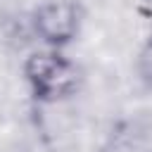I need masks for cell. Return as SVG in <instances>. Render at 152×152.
<instances>
[{"instance_id": "cell-1", "label": "cell", "mask_w": 152, "mask_h": 152, "mask_svg": "<svg viewBox=\"0 0 152 152\" xmlns=\"http://www.w3.org/2000/svg\"><path fill=\"white\" fill-rule=\"evenodd\" d=\"M21 74L31 97L40 104H57L74 97L83 86L81 66L55 48H38L28 52L21 64Z\"/></svg>"}, {"instance_id": "cell-2", "label": "cell", "mask_w": 152, "mask_h": 152, "mask_svg": "<svg viewBox=\"0 0 152 152\" xmlns=\"http://www.w3.org/2000/svg\"><path fill=\"white\" fill-rule=\"evenodd\" d=\"M28 24L43 48L64 50L81 33L83 7L76 0H43L33 7Z\"/></svg>"}, {"instance_id": "cell-3", "label": "cell", "mask_w": 152, "mask_h": 152, "mask_svg": "<svg viewBox=\"0 0 152 152\" xmlns=\"http://www.w3.org/2000/svg\"><path fill=\"white\" fill-rule=\"evenodd\" d=\"M135 71H138V78L142 81V86L152 90V31H150V36L145 38V43L138 52Z\"/></svg>"}]
</instances>
